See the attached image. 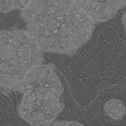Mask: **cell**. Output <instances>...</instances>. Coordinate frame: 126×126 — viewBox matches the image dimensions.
I'll list each match as a JSON object with an SVG mask.
<instances>
[{"label": "cell", "instance_id": "cell-1", "mask_svg": "<svg viewBox=\"0 0 126 126\" xmlns=\"http://www.w3.org/2000/svg\"><path fill=\"white\" fill-rule=\"evenodd\" d=\"M21 17L43 52L63 55L81 48L92 37L95 24L74 0H31Z\"/></svg>", "mask_w": 126, "mask_h": 126}, {"label": "cell", "instance_id": "cell-9", "mask_svg": "<svg viewBox=\"0 0 126 126\" xmlns=\"http://www.w3.org/2000/svg\"><path fill=\"white\" fill-rule=\"evenodd\" d=\"M123 25H124L125 30H126V12L124 13V15H123Z\"/></svg>", "mask_w": 126, "mask_h": 126}, {"label": "cell", "instance_id": "cell-4", "mask_svg": "<svg viewBox=\"0 0 126 126\" xmlns=\"http://www.w3.org/2000/svg\"><path fill=\"white\" fill-rule=\"evenodd\" d=\"M19 92L24 94L47 95L61 98L63 86L52 65L39 64L24 76Z\"/></svg>", "mask_w": 126, "mask_h": 126}, {"label": "cell", "instance_id": "cell-8", "mask_svg": "<svg viewBox=\"0 0 126 126\" xmlns=\"http://www.w3.org/2000/svg\"><path fill=\"white\" fill-rule=\"evenodd\" d=\"M51 126H84L83 124L75 121H60L53 123Z\"/></svg>", "mask_w": 126, "mask_h": 126}, {"label": "cell", "instance_id": "cell-7", "mask_svg": "<svg viewBox=\"0 0 126 126\" xmlns=\"http://www.w3.org/2000/svg\"><path fill=\"white\" fill-rule=\"evenodd\" d=\"M31 0H0V12L9 13L13 10H24Z\"/></svg>", "mask_w": 126, "mask_h": 126}, {"label": "cell", "instance_id": "cell-5", "mask_svg": "<svg viewBox=\"0 0 126 126\" xmlns=\"http://www.w3.org/2000/svg\"><path fill=\"white\" fill-rule=\"evenodd\" d=\"M94 22H104L126 5V0H74Z\"/></svg>", "mask_w": 126, "mask_h": 126}, {"label": "cell", "instance_id": "cell-2", "mask_svg": "<svg viewBox=\"0 0 126 126\" xmlns=\"http://www.w3.org/2000/svg\"><path fill=\"white\" fill-rule=\"evenodd\" d=\"M43 59V51L26 30H0V91H19L25 75Z\"/></svg>", "mask_w": 126, "mask_h": 126}, {"label": "cell", "instance_id": "cell-3", "mask_svg": "<svg viewBox=\"0 0 126 126\" xmlns=\"http://www.w3.org/2000/svg\"><path fill=\"white\" fill-rule=\"evenodd\" d=\"M63 107L58 97L24 94L18 111L20 117L31 126H48L53 123Z\"/></svg>", "mask_w": 126, "mask_h": 126}, {"label": "cell", "instance_id": "cell-6", "mask_svg": "<svg viewBox=\"0 0 126 126\" xmlns=\"http://www.w3.org/2000/svg\"><path fill=\"white\" fill-rule=\"evenodd\" d=\"M104 109L110 117L115 120H120L126 115V109L123 102L119 99H111L106 103Z\"/></svg>", "mask_w": 126, "mask_h": 126}]
</instances>
